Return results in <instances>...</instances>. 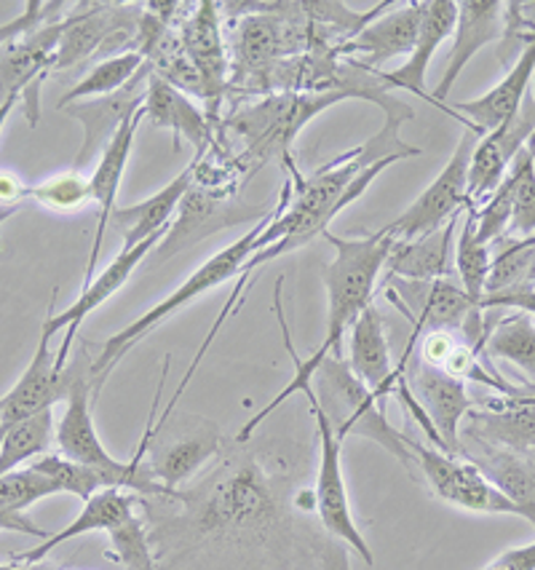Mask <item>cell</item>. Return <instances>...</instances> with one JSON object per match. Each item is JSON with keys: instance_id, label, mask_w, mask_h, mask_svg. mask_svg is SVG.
Masks as SVG:
<instances>
[{"instance_id": "9c48e42d", "label": "cell", "mask_w": 535, "mask_h": 570, "mask_svg": "<svg viewBox=\"0 0 535 570\" xmlns=\"http://www.w3.org/2000/svg\"><path fill=\"white\" fill-rule=\"evenodd\" d=\"M310 415L316 421V432H319V466H316L314 480V501H316V520L329 539L346 543L356 557H361L365 566H375V554L369 549L365 535H361L359 525H356L351 512V499H348L346 476H343L340 453L343 440L335 434L333 421H329L325 410L316 402V394L310 391L306 396Z\"/></svg>"}, {"instance_id": "30bf717a", "label": "cell", "mask_w": 535, "mask_h": 570, "mask_svg": "<svg viewBox=\"0 0 535 570\" xmlns=\"http://www.w3.org/2000/svg\"><path fill=\"white\" fill-rule=\"evenodd\" d=\"M409 453L418 466V480L426 482L432 495L442 503L474 514H512L522 517V509L512 499H506L485 474L466 461L464 455L445 453V450L415 442L407 436Z\"/></svg>"}, {"instance_id": "7bdbcfd3", "label": "cell", "mask_w": 535, "mask_h": 570, "mask_svg": "<svg viewBox=\"0 0 535 570\" xmlns=\"http://www.w3.org/2000/svg\"><path fill=\"white\" fill-rule=\"evenodd\" d=\"M19 209H22V207H3V204H0V225H3L6 220H11V217H14Z\"/></svg>"}, {"instance_id": "4316f807", "label": "cell", "mask_w": 535, "mask_h": 570, "mask_svg": "<svg viewBox=\"0 0 535 570\" xmlns=\"http://www.w3.org/2000/svg\"><path fill=\"white\" fill-rule=\"evenodd\" d=\"M196 183V164H190L188 169L180 171L169 185H164L161 190L153 196H148L145 202L135 204V207H123L113 212L116 228L121 230V249H131L137 244L148 242V238L167 234L171 217L180 209L182 198L188 196V190Z\"/></svg>"}, {"instance_id": "277c9868", "label": "cell", "mask_w": 535, "mask_h": 570, "mask_svg": "<svg viewBox=\"0 0 535 570\" xmlns=\"http://www.w3.org/2000/svg\"><path fill=\"white\" fill-rule=\"evenodd\" d=\"M65 413L57 421V450L65 459L83 463L105 476L108 488H121L129 493L158 495L161 488L156 485L153 476L145 469V442L135 450L131 461H118L108 453L99 440L95 415H91V402L97 400L95 381H91V354L86 346L78 356L65 367Z\"/></svg>"}, {"instance_id": "ba28073f", "label": "cell", "mask_w": 535, "mask_h": 570, "mask_svg": "<svg viewBox=\"0 0 535 570\" xmlns=\"http://www.w3.org/2000/svg\"><path fill=\"white\" fill-rule=\"evenodd\" d=\"M270 215H274V209L266 207V204L247 207V204L236 202L234 190L194 183V188L182 198L169 230L164 234L161 244L150 252V261L169 263L171 257L207 242V238L217 236L220 230L239 228V225L247 223H262Z\"/></svg>"}, {"instance_id": "44dd1931", "label": "cell", "mask_w": 535, "mask_h": 570, "mask_svg": "<svg viewBox=\"0 0 535 570\" xmlns=\"http://www.w3.org/2000/svg\"><path fill=\"white\" fill-rule=\"evenodd\" d=\"M142 118H145V105L129 118L127 124L121 126V129H118V135L110 139L108 148H105L102 156L97 158L95 175L89 177L91 202L97 204L99 215H97V234H95V242H91V252H89V263H86L83 287L86 284H91V278L97 276V261H99V255H102L105 230H108L110 220H113L116 196H118V188H121L123 171H127L131 148H135V137H137V129H140Z\"/></svg>"}, {"instance_id": "5b68a950", "label": "cell", "mask_w": 535, "mask_h": 570, "mask_svg": "<svg viewBox=\"0 0 535 570\" xmlns=\"http://www.w3.org/2000/svg\"><path fill=\"white\" fill-rule=\"evenodd\" d=\"M274 217V215H270ZM262 220L257 223L249 234H244L241 238H236L234 244L226 249H220L217 255H211L207 263L201 265V268L194 271V274L188 276V282L182 284V287H177L175 293H171L169 297H164L161 303H156L153 308H148L145 314L140 316V320H135L131 324H127V327L121 330V333L110 335L108 341L99 346V351L95 356H91V381H95V391L99 396V391H102L105 383H108V377L113 370L118 367V362L123 360V356L129 354L131 348L137 346V343L142 341L145 335L150 333V330H156L158 324L167 322L175 311H180L185 306H190V303L196 301V297L207 295L209 289L220 287V284H226L228 278L239 276L241 274V265L252 257L255 252V244H257V236L266 230V225L270 223Z\"/></svg>"}, {"instance_id": "f546056e", "label": "cell", "mask_w": 535, "mask_h": 570, "mask_svg": "<svg viewBox=\"0 0 535 570\" xmlns=\"http://www.w3.org/2000/svg\"><path fill=\"white\" fill-rule=\"evenodd\" d=\"M57 440L55 407L41 410V413L22 417L14 426L6 429L3 442H0V476L17 472L24 463H32L49 453Z\"/></svg>"}, {"instance_id": "e575fe53", "label": "cell", "mask_w": 535, "mask_h": 570, "mask_svg": "<svg viewBox=\"0 0 535 570\" xmlns=\"http://www.w3.org/2000/svg\"><path fill=\"white\" fill-rule=\"evenodd\" d=\"M514 175V209L508 223V236L531 238L535 236V154L525 148L512 161Z\"/></svg>"}, {"instance_id": "f1b7e54d", "label": "cell", "mask_w": 535, "mask_h": 570, "mask_svg": "<svg viewBox=\"0 0 535 570\" xmlns=\"http://www.w3.org/2000/svg\"><path fill=\"white\" fill-rule=\"evenodd\" d=\"M491 333L485 341V364L487 370L498 377L491 360H504L517 364V367L535 383V320L531 314H508L491 311Z\"/></svg>"}, {"instance_id": "f35d334b", "label": "cell", "mask_w": 535, "mask_h": 570, "mask_svg": "<svg viewBox=\"0 0 535 570\" xmlns=\"http://www.w3.org/2000/svg\"><path fill=\"white\" fill-rule=\"evenodd\" d=\"M70 6L57 0V3H41V0H28L24 3V14L14 19V22L0 24V46L11 43V41H22V38L36 36L49 24L59 22V19L68 17Z\"/></svg>"}, {"instance_id": "ffe728a7", "label": "cell", "mask_w": 535, "mask_h": 570, "mask_svg": "<svg viewBox=\"0 0 535 570\" xmlns=\"http://www.w3.org/2000/svg\"><path fill=\"white\" fill-rule=\"evenodd\" d=\"M460 436L487 442L535 463V396L479 404L466 415Z\"/></svg>"}, {"instance_id": "6da1fadb", "label": "cell", "mask_w": 535, "mask_h": 570, "mask_svg": "<svg viewBox=\"0 0 535 570\" xmlns=\"http://www.w3.org/2000/svg\"><path fill=\"white\" fill-rule=\"evenodd\" d=\"M137 501L161 570H351V549L310 525L314 488L279 485L249 442L194 485Z\"/></svg>"}, {"instance_id": "9a60e30c", "label": "cell", "mask_w": 535, "mask_h": 570, "mask_svg": "<svg viewBox=\"0 0 535 570\" xmlns=\"http://www.w3.org/2000/svg\"><path fill=\"white\" fill-rule=\"evenodd\" d=\"M150 78H153V68L145 62V68L116 95L83 99V102H72L68 108H62V112H68L70 118H76L83 126V142L81 150L76 154V171L97 161L110 145V139L118 135V129L142 108Z\"/></svg>"}, {"instance_id": "603a6c76", "label": "cell", "mask_w": 535, "mask_h": 570, "mask_svg": "<svg viewBox=\"0 0 535 570\" xmlns=\"http://www.w3.org/2000/svg\"><path fill=\"white\" fill-rule=\"evenodd\" d=\"M535 78V41L522 46L517 62L506 72V78L498 86H493L487 95L468 102L455 105V112L460 118L466 116V129L479 131L482 137L504 129V126L517 116L525 97L531 95V86Z\"/></svg>"}, {"instance_id": "7c38bea8", "label": "cell", "mask_w": 535, "mask_h": 570, "mask_svg": "<svg viewBox=\"0 0 535 570\" xmlns=\"http://www.w3.org/2000/svg\"><path fill=\"white\" fill-rule=\"evenodd\" d=\"M479 137V131L466 129L458 148H455L450 161L445 164V169L439 171L437 180L428 185V188L409 204L405 215L396 217L394 223L383 225L396 242H409V238L432 234V230L450 223L453 217H458L460 212L472 209V204H468L466 198V183L468 164H472V154L474 148H477Z\"/></svg>"}, {"instance_id": "8fae6325", "label": "cell", "mask_w": 535, "mask_h": 570, "mask_svg": "<svg viewBox=\"0 0 535 570\" xmlns=\"http://www.w3.org/2000/svg\"><path fill=\"white\" fill-rule=\"evenodd\" d=\"M180 32L185 55L201 78L204 89V112H207L209 124L215 126L217 135H226V124H222V105L230 95V57L226 49V38H222V14L220 3L215 0H204L194 3L190 14L177 24Z\"/></svg>"}, {"instance_id": "d6986e66", "label": "cell", "mask_w": 535, "mask_h": 570, "mask_svg": "<svg viewBox=\"0 0 535 570\" xmlns=\"http://www.w3.org/2000/svg\"><path fill=\"white\" fill-rule=\"evenodd\" d=\"M145 118L156 126V129L171 131V148L180 150V139H188L194 145L196 158L201 164L211 150H220L222 137L217 135L215 126L209 124L207 112H204L188 95L180 89L169 86L161 78H150L148 97H145ZM222 154V150H220Z\"/></svg>"}, {"instance_id": "ab89813d", "label": "cell", "mask_w": 535, "mask_h": 570, "mask_svg": "<svg viewBox=\"0 0 535 570\" xmlns=\"http://www.w3.org/2000/svg\"><path fill=\"white\" fill-rule=\"evenodd\" d=\"M482 570H535V541L527 547L508 549L501 557H495L493 562H487Z\"/></svg>"}, {"instance_id": "ee69618b", "label": "cell", "mask_w": 535, "mask_h": 570, "mask_svg": "<svg viewBox=\"0 0 535 570\" xmlns=\"http://www.w3.org/2000/svg\"><path fill=\"white\" fill-rule=\"evenodd\" d=\"M527 150H533V154H535V135H533L531 142H527Z\"/></svg>"}, {"instance_id": "74e56055", "label": "cell", "mask_w": 535, "mask_h": 570, "mask_svg": "<svg viewBox=\"0 0 535 570\" xmlns=\"http://www.w3.org/2000/svg\"><path fill=\"white\" fill-rule=\"evenodd\" d=\"M59 493L62 490L57 488V482L32 466L0 476V509H6V512L24 514V509H30L32 503Z\"/></svg>"}, {"instance_id": "d590c367", "label": "cell", "mask_w": 535, "mask_h": 570, "mask_svg": "<svg viewBox=\"0 0 535 570\" xmlns=\"http://www.w3.org/2000/svg\"><path fill=\"white\" fill-rule=\"evenodd\" d=\"M28 198L49 212H81L89 204H95L91 202L89 180L76 169L32 185V188H28Z\"/></svg>"}, {"instance_id": "8992f818", "label": "cell", "mask_w": 535, "mask_h": 570, "mask_svg": "<svg viewBox=\"0 0 535 570\" xmlns=\"http://www.w3.org/2000/svg\"><path fill=\"white\" fill-rule=\"evenodd\" d=\"M310 386H314L316 402L333 421L335 434L343 442L348 436H367V440L378 442L383 450H388L413 474V480H418V466L409 453L407 436L396 432L386 421V413L380 410L375 394L351 373L346 356H327L314 370Z\"/></svg>"}, {"instance_id": "d4e9b609", "label": "cell", "mask_w": 535, "mask_h": 570, "mask_svg": "<svg viewBox=\"0 0 535 570\" xmlns=\"http://www.w3.org/2000/svg\"><path fill=\"white\" fill-rule=\"evenodd\" d=\"M137 501L135 493L121 488H102L99 493L91 495L89 501H83L81 514L70 522L68 528L57 530V533H49V539H43L38 547H32L30 552L14 554V562H24V566H41V562L49 557L55 549L62 547L72 539H81V535L89 533H110V530L123 525L129 517L137 514Z\"/></svg>"}, {"instance_id": "836d02e7", "label": "cell", "mask_w": 535, "mask_h": 570, "mask_svg": "<svg viewBox=\"0 0 535 570\" xmlns=\"http://www.w3.org/2000/svg\"><path fill=\"white\" fill-rule=\"evenodd\" d=\"M108 539V557L116 560L123 570H161L158 568L153 543H150L142 512H137L135 517H129L123 525L110 530Z\"/></svg>"}, {"instance_id": "cb8c5ba5", "label": "cell", "mask_w": 535, "mask_h": 570, "mask_svg": "<svg viewBox=\"0 0 535 570\" xmlns=\"http://www.w3.org/2000/svg\"><path fill=\"white\" fill-rule=\"evenodd\" d=\"M65 394V370L57 364V351L51 348V335L41 333L32 362L28 364L14 389L0 396V423L3 429L14 426L22 417L55 407Z\"/></svg>"}, {"instance_id": "d6a6232c", "label": "cell", "mask_w": 535, "mask_h": 570, "mask_svg": "<svg viewBox=\"0 0 535 570\" xmlns=\"http://www.w3.org/2000/svg\"><path fill=\"white\" fill-rule=\"evenodd\" d=\"M535 263V236L517 238L501 236L491 244V276L485 284L487 295H501L508 289H517L527 282Z\"/></svg>"}, {"instance_id": "60d3db41", "label": "cell", "mask_w": 535, "mask_h": 570, "mask_svg": "<svg viewBox=\"0 0 535 570\" xmlns=\"http://www.w3.org/2000/svg\"><path fill=\"white\" fill-rule=\"evenodd\" d=\"M22 198H28V185L11 171H0V204L3 207H22Z\"/></svg>"}, {"instance_id": "3957f363", "label": "cell", "mask_w": 535, "mask_h": 570, "mask_svg": "<svg viewBox=\"0 0 535 570\" xmlns=\"http://www.w3.org/2000/svg\"><path fill=\"white\" fill-rule=\"evenodd\" d=\"M351 99L348 91H281L247 99L228 116L226 126L244 139V154L236 164L247 171V180L268 161H281L289 180L300 175L293 161V145L297 135L314 121L319 112L333 105Z\"/></svg>"}, {"instance_id": "8d00e7d4", "label": "cell", "mask_w": 535, "mask_h": 570, "mask_svg": "<svg viewBox=\"0 0 535 570\" xmlns=\"http://www.w3.org/2000/svg\"><path fill=\"white\" fill-rule=\"evenodd\" d=\"M30 466L38 469V472L46 476H51L62 493L76 495V499H81V501H89L91 495L99 493V490L108 488L105 476L95 472V469L65 459V455H59V453H46V455H41V459L32 461Z\"/></svg>"}, {"instance_id": "b9f144b4", "label": "cell", "mask_w": 535, "mask_h": 570, "mask_svg": "<svg viewBox=\"0 0 535 570\" xmlns=\"http://www.w3.org/2000/svg\"><path fill=\"white\" fill-rule=\"evenodd\" d=\"M17 102H22V99H11V102H6L3 108H0V129H3L6 121H9L11 110H14V105H17Z\"/></svg>"}, {"instance_id": "5bb4252c", "label": "cell", "mask_w": 535, "mask_h": 570, "mask_svg": "<svg viewBox=\"0 0 535 570\" xmlns=\"http://www.w3.org/2000/svg\"><path fill=\"white\" fill-rule=\"evenodd\" d=\"M62 22L65 19H59L36 36L0 46V108L11 99H22L30 129L41 121V86L49 78Z\"/></svg>"}, {"instance_id": "7402d4cb", "label": "cell", "mask_w": 535, "mask_h": 570, "mask_svg": "<svg viewBox=\"0 0 535 570\" xmlns=\"http://www.w3.org/2000/svg\"><path fill=\"white\" fill-rule=\"evenodd\" d=\"M455 22H458V3L455 0H420V30L418 41H415L413 55L407 57V62L402 68L392 72H375V78L392 89H405L409 95H418L428 99L432 105H437L432 95L426 91V72L432 65L434 51L439 49L447 38H453Z\"/></svg>"}, {"instance_id": "52a82bcc", "label": "cell", "mask_w": 535, "mask_h": 570, "mask_svg": "<svg viewBox=\"0 0 535 570\" xmlns=\"http://www.w3.org/2000/svg\"><path fill=\"white\" fill-rule=\"evenodd\" d=\"M169 364L171 360L167 356L161 381L156 386V400L150 404L148 423H145L142 436L148 440V448H145L142 463L164 493H177L188 482H194V476L226 450V436H222L220 426L207 421V417H180V423H175V426L169 421L158 423L156 413L158 404H161Z\"/></svg>"}, {"instance_id": "f6af8a7d", "label": "cell", "mask_w": 535, "mask_h": 570, "mask_svg": "<svg viewBox=\"0 0 535 570\" xmlns=\"http://www.w3.org/2000/svg\"><path fill=\"white\" fill-rule=\"evenodd\" d=\"M3 434H6V429H3V423H0V442H3Z\"/></svg>"}, {"instance_id": "e0dca14e", "label": "cell", "mask_w": 535, "mask_h": 570, "mask_svg": "<svg viewBox=\"0 0 535 570\" xmlns=\"http://www.w3.org/2000/svg\"><path fill=\"white\" fill-rule=\"evenodd\" d=\"M504 30L506 3H501V0H464V3H458V22H455L453 30V49L450 57H447V68L442 72V81L432 99L437 102V108L442 112L458 118L464 126L466 118H460L453 108H447L445 99L453 91L460 72L466 70V65L477 57V51L485 49L487 43L501 41V38H504Z\"/></svg>"}, {"instance_id": "83f0119b", "label": "cell", "mask_w": 535, "mask_h": 570, "mask_svg": "<svg viewBox=\"0 0 535 570\" xmlns=\"http://www.w3.org/2000/svg\"><path fill=\"white\" fill-rule=\"evenodd\" d=\"M460 228V215L432 234L394 242L392 255L386 261L388 278H405V282H437L450 274V255L455 234Z\"/></svg>"}, {"instance_id": "2e32d148", "label": "cell", "mask_w": 535, "mask_h": 570, "mask_svg": "<svg viewBox=\"0 0 535 570\" xmlns=\"http://www.w3.org/2000/svg\"><path fill=\"white\" fill-rule=\"evenodd\" d=\"M409 391H413L415 402L426 413L432 426L437 429L445 453L460 455V426H464L466 415L482 402L474 400L466 391V383L458 377L447 375L445 370L432 367L423 360L413 364V370L405 375Z\"/></svg>"}, {"instance_id": "1f68e13d", "label": "cell", "mask_w": 535, "mask_h": 570, "mask_svg": "<svg viewBox=\"0 0 535 570\" xmlns=\"http://www.w3.org/2000/svg\"><path fill=\"white\" fill-rule=\"evenodd\" d=\"M142 68H145V57L140 51H127V55H118V57L102 59V62H95V68L86 72L81 81L59 99L57 110L68 108L72 102H83V99L116 95V91H121Z\"/></svg>"}, {"instance_id": "4dcf8cb0", "label": "cell", "mask_w": 535, "mask_h": 570, "mask_svg": "<svg viewBox=\"0 0 535 570\" xmlns=\"http://www.w3.org/2000/svg\"><path fill=\"white\" fill-rule=\"evenodd\" d=\"M453 252L460 289L474 306H482L487 276H491V247L477 238V209H466V215L460 217V234L455 236Z\"/></svg>"}, {"instance_id": "ac0fdd59", "label": "cell", "mask_w": 535, "mask_h": 570, "mask_svg": "<svg viewBox=\"0 0 535 570\" xmlns=\"http://www.w3.org/2000/svg\"><path fill=\"white\" fill-rule=\"evenodd\" d=\"M420 30V3L392 6L386 17L373 19L354 38L335 46V57H356L359 68L380 72L394 57H409L418 41Z\"/></svg>"}, {"instance_id": "4fadbf2b", "label": "cell", "mask_w": 535, "mask_h": 570, "mask_svg": "<svg viewBox=\"0 0 535 570\" xmlns=\"http://www.w3.org/2000/svg\"><path fill=\"white\" fill-rule=\"evenodd\" d=\"M161 238H164V234L148 238V242L137 244V247H131V249L118 252L116 261L110 263L108 268L102 271V274L91 278V284L81 287V295H78V301L65 311H59V314H55V303H57V289H55V295H51V301H49V316H46L41 333L55 337V335L62 333V330H68L62 346H59V351H57L59 367H62V370L68 367L72 343H76V335H78V330H81L86 316L95 314L99 306H105V303H108L110 297H113L118 289H121L123 284L129 282L131 274H135V271L145 263V257H150V252H153L158 244H161Z\"/></svg>"}, {"instance_id": "484cf974", "label": "cell", "mask_w": 535, "mask_h": 570, "mask_svg": "<svg viewBox=\"0 0 535 570\" xmlns=\"http://www.w3.org/2000/svg\"><path fill=\"white\" fill-rule=\"evenodd\" d=\"M351 373L373 391L380 410L386 413V400L396 391V375L392 367V348H388L383 316L375 306H367L354 322L348 335V356Z\"/></svg>"}, {"instance_id": "7a4b0ae2", "label": "cell", "mask_w": 535, "mask_h": 570, "mask_svg": "<svg viewBox=\"0 0 535 570\" xmlns=\"http://www.w3.org/2000/svg\"><path fill=\"white\" fill-rule=\"evenodd\" d=\"M325 238L335 247V261L325 268V287H327L325 341H321V346L316 348L308 360H297L293 337H289L287 316H284V306H281L284 278H279L274 293V308H276V320H279V327H281L284 346H287L289 356L295 360V377L266 404V407L260 410V413L252 415V421L244 423L241 432L236 434V442L252 440L257 429L266 423V417L270 413H276L289 396L295 394L308 396L310 391H314V386H310L314 370L319 367L327 356H343V337H346L348 330L354 327V322L359 320L361 311L373 306L378 276L386 271V261L388 255H392V247L396 242L386 228L375 230V234L356 236V238H343V236H335L333 230H325Z\"/></svg>"}]
</instances>
